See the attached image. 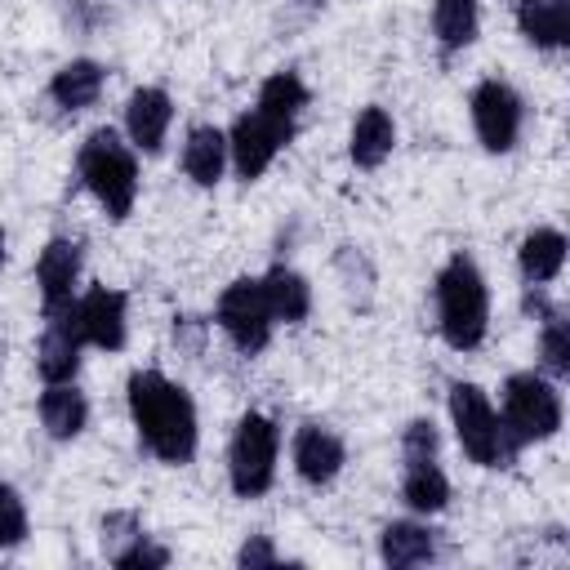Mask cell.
Listing matches in <instances>:
<instances>
[{
	"instance_id": "cell-1",
	"label": "cell",
	"mask_w": 570,
	"mask_h": 570,
	"mask_svg": "<svg viewBox=\"0 0 570 570\" xmlns=\"http://www.w3.org/2000/svg\"><path fill=\"white\" fill-rule=\"evenodd\" d=\"M125 405L129 423L138 432V445L165 463V468H187L200 450V414L196 401L183 383H174L160 370H134L125 379Z\"/></svg>"
},
{
	"instance_id": "cell-2",
	"label": "cell",
	"mask_w": 570,
	"mask_h": 570,
	"mask_svg": "<svg viewBox=\"0 0 570 570\" xmlns=\"http://www.w3.org/2000/svg\"><path fill=\"white\" fill-rule=\"evenodd\" d=\"M432 307L445 347L476 352L490 334V285L468 249H454L432 276Z\"/></svg>"
},
{
	"instance_id": "cell-3",
	"label": "cell",
	"mask_w": 570,
	"mask_h": 570,
	"mask_svg": "<svg viewBox=\"0 0 570 570\" xmlns=\"http://www.w3.org/2000/svg\"><path fill=\"white\" fill-rule=\"evenodd\" d=\"M76 178L80 187L102 205L111 223H125L138 200V151L120 138V129L98 125L85 134L76 151Z\"/></svg>"
},
{
	"instance_id": "cell-4",
	"label": "cell",
	"mask_w": 570,
	"mask_h": 570,
	"mask_svg": "<svg viewBox=\"0 0 570 570\" xmlns=\"http://www.w3.org/2000/svg\"><path fill=\"white\" fill-rule=\"evenodd\" d=\"M499 423H503V445L512 459H521L525 445L552 441L566 423V401L561 383L539 374V370H517L499 387Z\"/></svg>"
},
{
	"instance_id": "cell-5",
	"label": "cell",
	"mask_w": 570,
	"mask_h": 570,
	"mask_svg": "<svg viewBox=\"0 0 570 570\" xmlns=\"http://www.w3.org/2000/svg\"><path fill=\"white\" fill-rule=\"evenodd\" d=\"M445 410H450V428H454V441L468 454V463H476V468H512L517 463L503 445V423H499V410L485 387L454 379L445 392Z\"/></svg>"
},
{
	"instance_id": "cell-6",
	"label": "cell",
	"mask_w": 570,
	"mask_h": 570,
	"mask_svg": "<svg viewBox=\"0 0 570 570\" xmlns=\"http://www.w3.org/2000/svg\"><path fill=\"white\" fill-rule=\"evenodd\" d=\"M276 463H281V428L249 410L236 419L232 441H227V481L236 499H263L276 485Z\"/></svg>"
},
{
	"instance_id": "cell-7",
	"label": "cell",
	"mask_w": 570,
	"mask_h": 570,
	"mask_svg": "<svg viewBox=\"0 0 570 570\" xmlns=\"http://www.w3.org/2000/svg\"><path fill=\"white\" fill-rule=\"evenodd\" d=\"M294 134H298L294 116H281V111L254 102L227 129V165L236 169L240 183H258L272 169V160L294 142Z\"/></svg>"
},
{
	"instance_id": "cell-8",
	"label": "cell",
	"mask_w": 570,
	"mask_h": 570,
	"mask_svg": "<svg viewBox=\"0 0 570 570\" xmlns=\"http://www.w3.org/2000/svg\"><path fill=\"white\" fill-rule=\"evenodd\" d=\"M214 325L223 330V338L240 352V356H258L267 352L272 334H276V316L267 307L263 281L258 276H236L232 285H223L218 303H214Z\"/></svg>"
},
{
	"instance_id": "cell-9",
	"label": "cell",
	"mask_w": 570,
	"mask_h": 570,
	"mask_svg": "<svg viewBox=\"0 0 570 570\" xmlns=\"http://www.w3.org/2000/svg\"><path fill=\"white\" fill-rule=\"evenodd\" d=\"M468 111H472V129H476V142L494 156L512 151L521 142V129H525V98L499 80V76H485L472 98H468Z\"/></svg>"
},
{
	"instance_id": "cell-10",
	"label": "cell",
	"mask_w": 570,
	"mask_h": 570,
	"mask_svg": "<svg viewBox=\"0 0 570 570\" xmlns=\"http://www.w3.org/2000/svg\"><path fill=\"white\" fill-rule=\"evenodd\" d=\"M76 330H80L85 347L120 352L129 343V298H125V289L89 285L85 294H76Z\"/></svg>"
},
{
	"instance_id": "cell-11",
	"label": "cell",
	"mask_w": 570,
	"mask_h": 570,
	"mask_svg": "<svg viewBox=\"0 0 570 570\" xmlns=\"http://www.w3.org/2000/svg\"><path fill=\"white\" fill-rule=\"evenodd\" d=\"M289 463H294V472H298L303 485L325 490L347 468V445H343V436L330 423L307 419V423H298V432L289 441Z\"/></svg>"
},
{
	"instance_id": "cell-12",
	"label": "cell",
	"mask_w": 570,
	"mask_h": 570,
	"mask_svg": "<svg viewBox=\"0 0 570 570\" xmlns=\"http://www.w3.org/2000/svg\"><path fill=\"white\" fill-rule=\"evenodd\" d=\"M80 352H85V338L76 330V303H67L58 312H45V330H40V343H36V374L45 383H76Z\"/></svg>"
},
{
	"instance_id": "cell-13",
	"label": "cell",
	"mask_w": 570,
	"mask_h": 570,
	"mask_svg": "<svg viewBox=\"0 0 570 570\" xmlns=\"http://www.w3.org/2000/svg\"><path fill=\"white\" fill-rule=\"evenodd\" d=\"M174 125V98L160 85H138L125 98V142L142 156H160Z\"/></svg>"
},
{
	"instance_id": "cell-14",
	"label": "cell",
	"mask_w": 570,
	"mask_h": 570,
	"mask_svg": "<svg viewBox=\"0 0 570 570\" xmlns=\"http://www.w3.org/2000/svg\"><path fill=\"white\" fill-rule=\"evenodd\" d=\"M76 281H80V240L53 236L36 254V289H40V312H58L76 303Z\"/></svg>"
},
{
	"instance_id": "cell-15",
	"label": "cell",
	"mask_w": 570,
	"mask_h": 570,
	"mask_svg": "<svg viewBox=\"0 0 570 570\" xmlns=\"http://www.w3.org/2000/svg\"><path fill=\"white\" fill-rule=\"evenodd\" d=\"M441 557V530H432L428 521L414 517H396L379 530V561L392 570H414Z\"/></svg>"
},
{
	"instance_id": "cell-16",
	"label": "cell",
	"mask_w": 570,
	"mask_h": 570,
	"mask_svg": "<svg viewBox=\"0 0 570 570\" xmlns=\"http://www.w3.org/2000/svg\"><path fill=\"white\" fill-rule=\"evenodd\" d=\"M512 22L539 53H561L570 45V0H512Z\"/></svg>"
},
{
	"instance_id": "cell-17",
	"label": "cell",
	"mask_w": 570,
	"mask_h": 570,
	"mask_svg": "<svg viewBox=\"0 0 570 570\" xmlns=\"http://www.w3.org/2000/svg\"><path fill=\"white\" fill-rule=\"evenodd\" d=\"M107 89V67L98 58H71L49 76V102L67 116L89 111Z\"/></svg>"
},
{
	"instance_id": "cell-18",
	"label": "cell",
	"mask_w": 570,
	"mask_h": 570,
	"mask_svg": "<svg viewBox=\"0 0 570 570\" xmlns=\"http://www.w3.org/2000/svg\"><path fill=\"white\" fill-rule=\"evenodd\" d=\"M36 414L49 441H76L89 428V396L76 383H45Z\"/></svg>"
},
{
	"instance_id": "cell-19",
	"label": "cell",
	"mask_w": 570,
	"mask_h": 570,
	"mask_svg": "<svg viewBox=\"0 0 570 570\" xmlns=\"http://www.w3.org/2000/svg\"><path fill=\"white\" fill-rule=\"evenodd\" d=\"M392 147H396V120H392V111L379 107V102L361 107L356 120H352V134H347L352 165L356 169H379L392 156Z\"/></svg>"
},
{
	"instance_id": "cell-20",
	"label": "cell",
	"mask_w": 570,
	"mask_h": 570,
	"mask_svg": "<svg viewBox=\"0 0 570 570\" xmlns=\"http://www.w3.org/2000/svg\"><path fill=\"white\" fill-rule=\"evenodd\" d=\"M566 249H570V240H566L561 227H530L521 236V245H517L521 281L525 285H552L561 276V267H566Z\"/></svg>"
},
{
	"instance_id": "cell-21",
	"label": "cell",
	"mask_w": 570,
	"mask_h": 570,
	"mask_svg": "<svg viewBox=\"0 0 570 570\" xmlns=\"http://www.w3.org/2000/svg\"><path fill=\"white\" fill-rule=\"evenodd\" d=\"M183 174L196 187H218L227 174V134L218 125H191L183 138Z\"/></svg>"
},
{
	"instance_id": "cell-22",
	"label": "cell",
	"mask_w": 570,
	"mask_h": 570,
	"mask_svg": "<svg viewBox=\"0 0 570 570\" xmlns=\"http://www.w3.org/2000/svg\"><path fill=\"white\" fill-rule=\"evenodd\" d=\"M258 281H263V294H267L276 325H303L312 316V281L303 272H294L289 263H272Z\"/></svg>"
},
{
	"instance_id": "cell-23",
	"label": "cell",
	"mask_w": 570,
	"mask_h": 570,
	"mask_svg": "<svg viewBox=\"0 0 570 570\" xmlns=\"http://www.w3.org/2000/svg\"><path fill=\"white\" fill-rule=\"evenodd\" d=\"M481 31V0H432V40L436 49L463 53Z\"/></svg>"
},
{
	"instance_id": "cell-24",
	"label": "cell",
	"mask_w": 570,
	"mask_h": 570,
	"mask_svg": "<svg viewBox=\"0 0 570 570\" xmlns=\"http://www.w3.org/2000/svg\"><path fill=\"white\" fill-rule=\"evenodd\" d=\"M401 499L419 517H436L450 508V476L441 472L436 459L428 463H401Z\"/></svg>"
},
{
	"instance_id": "cell-25",
	"label": "cell",
	"mask_w": 570,
	"mask_h": 570,
	"mask_svg": "<svg viewBox=\"0 0 570 570\" xmlns=\"http://www.w3.org/2000/svg\"><path fill=\"white\" fill-rule=\"evenodd\" d=\"M539 374L548 379H570V321L557 307L548 321H539Z\"/></svg>"
},
{
	"instance_id": "cell-26",
	"label": "cell",
	"mask_w": 570,
	"mask_h": 570,
	"mask_svg": "<svg viewBox=\"0 0 570 570\" xmlns=\"http://www.w3.org/2000/svg\"><path fill=\"white\" fill-rule=\"evenodd\" d=\"M142 534H147V530H142V517L129 512V508H116V512H107V517L98 521V548H102V557H107L111 566H116Z\"/></svg>"
},
{
	"instance_id": "cell-27",
	"label": "cell",
	"mask_w": 570,
	"mask_h": 570,
	"mask_svg": "<svg viewBox=\"0 0 570 570\" xmlns=\"http://www.w3.org/2000/svg\"><path fill=\"white\" fill-rule=\"evenodd\" d=\"M27 534H31L27 503H22V494H18L9 481H0V552L22 548V543H27Z\"/></svg>"
},
{
	"instance_id": "cell-28",
	"label": "cell",
	"mask_w": 570,
	"mask_h": 570,
	"mask_svg": "<svg viewBox=\"0 0 570 570\" xmlns=\"http://www.w3.org/2000/svg\"><path fill=\"white\" fill-rule=\"evenodd\" d=\"M436 454H441V428H436L428 414L410 419V423L401 428V463H428V459H436Z\"/></svg>"
},
{
	"instance_id": "cell-29",
	"label": "cell",
	"mask_w": 570,
	"mask_h": 570,
	"mask_svg": "<svg viewBox=\"0 0 570 570\" xmlns=\"http://www.w3.org/2000/svg\"><path fill=\"white\" fill-rule=\"evenodd\" d=\"M334 267H338V276H343V285H347L352 298H356V289L370 294V285H374V267H370V258L361 254V245H338Z\"/></svg>"
},
{
	"instance_id": "cell-30",
	"label": "cell",
	"mask_w": 570,
	"mask_h": 570,
	"mask_svg": "<svg viewBox=\"0 0 570 570\" xmlns=\"http://www.w3.org/2000/svg\"><path fill=\"white\" fill-rule=\"evenodd\" d=\"M174 557H169V548L165 543H156L151 534H142L120 561H116V570H165Z\"/></svg>"
},
{
	"instance_id": "cell-31",
	"label": "cell",
	"mask_w": 570,
	"mask_h": 570,
	"mask_svg": "<svg viewBox=\"0 0 570 570\" xmlns=\"http://www.w3.org/2000/svg\"><path fill=\"white\" fill-rule=\"evenodd\" d=\"M236 566H240V570H267V566H281V552H276L272 534H245V543L236 548Z\"/></svg>"
},
{
	"instance_id": "cell-32",
	"label": "cell",
	"mask_w": 570,
	"mask_h": 570,
	"mask_svg": "<svg viewBox=\"0 0 570 570\" xmlns=\"http://www.w3.org/2000/svg\"><path fill=\"white\" fill-rule=\"evenodd\" d=\"M174 343L196 356L205 347V321L200 316H174Z\"/></svg>"
},
{
	"instance_id": "cell-33",
	"label": "cell",
	"mask_w": 570,
	"mask_h": 570,
	"mask_svg": "<svg viewBox=\"0 0 570 570\" xmlns=\"http://www.w3.org/2000/svg\"><path fill=\"white\" fill-rule=\"evenodd\" d=\"M521 312H525L530 321H548V316L557 312V303H552L548 285H525V289H521Z\"/></svg>"
},
{
	"instance_id": "cell-34",
	"label": "cell",
	"mask_w": 570,
	"mask_h": 570,
	"mask_svg": "<svg viewBox=\"0 0 570 570\" xmlns=\"http://www.w3.org/2000/svg\"><path fill=\"white\" fill-rule=\"evenodd\" d=\"M9 263V236H4V227H0V267Z\"/></svg>"
}]
</instances>
